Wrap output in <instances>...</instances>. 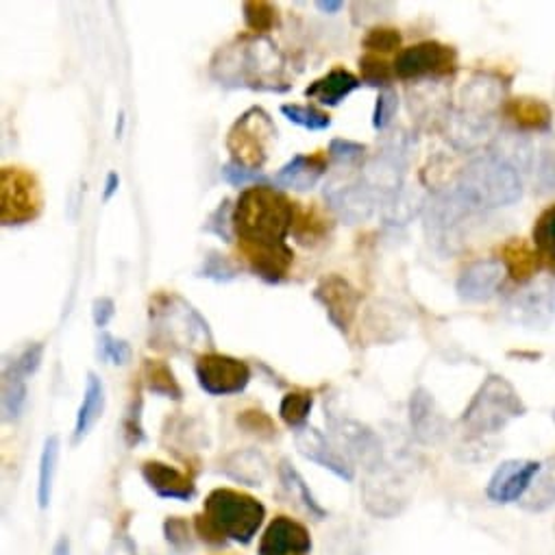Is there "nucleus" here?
<instances>
[{
  "label": "nucleus",
  "instance_id": "1",
  "mask_svg": "<svg viewBox=\"0 0 555 555\" xmlns=\"http://www.w3.org/2000/svg\"><path fill=\"white\" fill-rule=\"evenodd\" d=\"M211 77L227 88L288 92L282 51L266 36H242L222 47L211 60Z\"/></svg>",
  "mask_w": 555,
  "mask_h": 555
},
{
  "label": "nucleus",
  "instance_id": "2",
  "mask_svg": "<svg viewBox=\"0 0 555 555\" xmlns=\"http://www.w3.org/2000/svg\"><path fill=\"white\" fill-rule=\"evenodd\" d=\"M297 203H293L280 188L253 185L240 192L233 205V233L237 246L280 248L293 233Z\"/></svg>",
  "mask_w": 555,
  "mask_h": 555
},
{
  "label": "nucleus",
  "instance_id": "3",
  "mask_svg": "<svg viewBox=\"0 0 555 555\" xmlns=\"http://www.w3.org/2000/svg\"><path fill=\"white\" fill-rule=\"evenodd\" d=\"M151 321V336L149 347L172 353L185 356L201 347L214 349V334L209 323L201 317V312L188 304L183 297L172 293H159L151 299L149 310Z\"/></svg>",
  "mask_w": 555,
  "mask_h": 555
},
{
  "label": "nucleus",
  "instance_id": "4",
  "mask_svg": "<svg viewBox=\"0 0 555 555\" xmlns=\"http://www.w3.org/2000/svg\"><path fill=\"white\" fill-rule=\"evenodd\" d=\"M266 518V507L255 496L216 488L203 503V514L196 516V531L211 544H224L227 540L250 544Z\"/></svg>",
  "mask_w": 555,
  "mask_h": 555
},
{
  "label": "nucleus",
  "instance_id": "5",
  "mask_svg": "<svg viewBox=\"0 0 555 555\" xmlns=\"http://www.w3.org/2000/svg\"><path fill=\"white\" fill-rule=\"evenodd\" d=\"M522 194L518 170L501 155L486 153L470 159L455 183L453 196L468 209H499Z\"/></svg>",
  "mask_w": 555,
  "mask_h": 555
},
{
  "label": "nucleus",
  "instance_id": "6",
  "mask_svg": "<svg viewBox=\"0 0 555 555\" xmlns=\"http://www.w3.org/2000/svg\"><path fill=\"white\" fill-rule=\"evenodd\" d=\"M527 414L518 390L501 375H488L470 403L466 405L460 423L468 436L481 438L503 431L514 418Z\"/></svg>",
  "mask_w": 555,
  "mask_h": 555
},
{
  "label": "nucleus",
  "instance_id": "7",
  "mask_svg": "<svg viewBox=\"0 0 555 555\" xmlns=\"http://www.w3.org/2000/svg\"><path fill=\"white\" fill-rule=\"evenodd\" d=\"M276 140V127L270 114L261 107H248L231 125L227 133V151L231 162L250 170H261L270 157V146Z\"/></svg>",
  "mask_w": 555,
  "mask_h": 555
},
{
  "label": "nucleus",
  "instance_id": "8",
  "mask_svg": "<svg viewBox=\"0 0 555 555\" xmlns=\"http://www.w3.org/2000/svg\"><path fill=\"white\" fill-rule=\"evenodd\" d=\"M44 196L40 181L25 168L5 166L0 170V222L21 227L40 218Z\"/></svg>",
  "mask_w": 555,
  "mask_h": 555
},
{
  "label": "nucleus",
  "instance_id": "9",
  "mask_svg": "<svg viewBox=\"0 0 555 555\" xmlns=\"http://www.w3.org/2000/svg\"><path fill=\"white\" fill-rule=\"evenodd\" d=\"M325 421L332 429L334 440L343 449V453L356 462H360L369 473L384 466V444L379 436L366 427L364 423L345 416L325 403Z\"/></svg>",
  "mask_w": 555,
  "mask_h": 555
},
{
  "label": "nucleus",
  "instance_id": "10",
  "mask_svg": "<svg viewBox=\"0 0 555 555\" xmlns=\"http://www.w3.org/2000/svg\"><path fill=\"white\" fill-rule=\"evenodd\" d=\"M457 70V53L453 47L427 40L403 49L395 62V75L403 81L440 79Z\"/></svg>",
  "mask_w": 555,
  "mask_h": 555
},
{
  "label": "nucleus",
  "instance_id": "11",
  "mask_svg": "<svg viewBox=\"0 0 555 555\" xmlns=\"http://www.w3.org/2000/svg\"><path fill=\"white\" fill-rule=\"evenodd\" d=\"M196 382L211 397H231L246 390L250 384V366L244 360L216 351L201 353L194 364Z\"/></svg>",
  "mask_w": 555,
  "mask_h": 555
},
{
  "label": "nucleus",
  "instance_id": "12",
  "mask_svg": "<svg viewBox=\"0 0 555 555\" xmlns=\"http://www.w3.org/2000/svg\"><path fill=\"white\" fill-rule=\"evenodd\" d=\"M314 301L321 304V308L327 314V321L340 332V334H349L360 304H362V293L356 291L345 276L340 274H327L319 282V286L314 288Z\"/></svg>",
  "mask_w": 555,
  "mask_h": 555
},
{
  "label": "nucleus",
  "instance_id": "13",
  "mask_svg": "<svg viewBox=\"0 0 555 555\" xmlns=\"http://www.w3.org/2000/svg\"><path fill=\"white\" fill-rule=\"evenodd\" d=\"M312 535L308 527L291 516H274L261 533L257 555H310Z\"/></svg>",
  "mask_w": 555,
  "mask_h": 555
},
{
  "label": "nucleus",
  "instance_id": "14",
  "mask_svg": "<svg viewBox=\"0 0 555 555\" xmlns=\"http://www.w3.org/2000/svg\"><path fill=\"white\" fill-rule=\"evenodd\" d=\"M540 462L533 460H507L492 473L486 494L494 503H514L518 501L533 483L540 473Z\"/></svg>",
  "mask_w": 555,
  "mask_h": 555
},
{
  "label": "nucleus",
  "instance_id": "15",
  "mask_svg": "<svg viewBox=\"0 0 555 555\" xmlns=\"http://www.w3.org/2000/svg\"><path fill=\"white\" fill-rule=\"evenodd\" d=\"M375 194L366 188V183L360 181H338L325 185V201L334 209L338 218H343L347 224H358L366 220L375 209Z\"/></svg>",
  "mask_w": 555,
  "mask_h": 555
},
{
  "label": "nucleus",
  "instance_id": "16",
  "mask_svg": "<svg viewBox=\"0 0 555 555\" xmlns=\"http://www.w3.org/2000/svg\"><path fill=\"white\" fill-rule=\"evenodd\" d=\"M295 440H297L299 453H301L306 460L319 464L321 468H327L330 473H334L336 477H340V479H345V481H353L356 470H353L349 457H347L343 451H338V449L325 438L323 431H319V429L306 425L304 429L297 431Z\"/></svg>",
  "mask_w": 555,
  "mask_h": 555
},
{
  "label": "nucleus",
  "instance_id": "17",
  "mask_svg": "<svg viewBox=\"0 0 555 555\" xmlns=\"http://www.w3.org/2000/svg\"><path fill=\"white\" fill-rule=\"evenodd\" d=\"M505 268L499 259H481L470 263L457 280V297L468 304H481L496 295Z\"/></svg>",
  "mask_w": 555,
  "mask_h": 555
},
{
  "label": "nucleus",
  "instance_id": "18",
  "mask_svg": "<svg viewBox=\"0 0 555 555\" xmlns=\"http://www.w3.org/2000/svg\"><path fill=\"white\" fill-rule=\"evenodd\" d=\"M405 168V151L397 146H386L382 153H377L366 166L362 181L366 188L377 196V194H395L401 185L403 170Z\"/></svg>",
  "mask_w": 555,
  "mask_h": 555
},
{
  "label": "nucleus",
  "instance_id": "19",
  "mask_svg": "<svg viewBox=\"0 0 555 555\" xmlns=\"http://www.w3.org/2000/svg\"><path fill=\"white\" fill-rule=\"evenodd\" d=\"M142 477L146 486L162 499H175V501H192L196 496V483L181 470H177L170 464L146 460L142 464Z\"/></svg>",
  "mask_w": 555,
  "mask_h": 555
},
{
  "label": "nucleus",
  "instance_id": "20",
  "mask_svg": "<svg viewBox=\"0 0 555 555\" xmlns=\"http://www.w3.org/2000/svg\"><path fill=\"white\" fill-rule=\"evenodd\" d=\"M410 425L414 436L425 442V444H436L440 442L447 431H449V423L442 416V412L438 410L434 397L425 390L418 388L412 392L410 399Z\"/></svg>",
  "mask_w": 555,
  "mask_h": 555
},
{
  "label": "nucleus",
  "instance_id": "21",
  "mask_svg": "<svg viewBox=\"0 0 555 555\" xmlns=\"http://www.w3.org/2000/svg\"><path fill=\"white\" fill-rule=\"evenodd\" d=\"M242 257L246 259L248 268L266 284H282L295 263V250L286 244L280 248H253V246H237Z\"/></svg>",
  "mask_w": 555,
  "mask_h": 555
},
{
  "label": "nucleus",
  "instance_id": "22",
  "mask_svg": "<svg viewBox=\"0 0 555 555\" xmlns=\"http://www.w3.org/2000/svg\"><path fill=\"white\" fill-rule=\"evenodd\" d=\"M330 168V157L323 153L317 155H295L288 164L282 166V170L274 175V185L308 192L317 188V183L323 179V175Z\"/></svg>",
  "mask_w": 555,
  "mask_h": 555
},
{
  "label": "nucleus",
  "instance_id": "23",
  "mask_svg": "<svg viewBox=\"0 0 555 555\" xmlns=\"http://www.w3.org/2000/svg\"><path fill=\"white\" fill-rule=\"evenodd\" d=\"M220 473L229 477L231 481H237L242 486L259 488L266 483L270 475V464L266 455L257 449H237L222 457Z\"/></svg>",
  "mask_w": 555,
  "mask_h": 555
},
{
  "label": "nucleus",
  "instance_id": "24",
  "mask_svg": "<svg viewBox=\"0 0 555 555\" xmlns=\"http://www.w3.org/2000/svg\"><path fill=\"white\" fill-rule=\"evenodd\" d=\"M360 86H362V79H358L353 73L345 70V68H334L325 77L310 83L306 88V96L325 105V107H338Z\"/></svg>",
  "mask_w": 555,
  "mask_h": 555
},
{
  "label": "nucleus",
  "instance_id": "25",
  "mask_svg": "<svg viewBox=\"0 0 555 555\" xmlns=\"http://www.w3.org/2000/svg\"><path fill=\"white\" fill-rule=\"evenodd\" d=\"M105 401L107 399H105V384H103V379L96 373H88L83 401L79 405L77 423H75V438H73L75 444L83 442L90 436V431L96 427V423L103 418Z\"/></svg>",
  "mask_w": 555,
  "mask_h": 555
},
{
  "label": "nucleus",
  "instance_id": "26",
  "mask_svg": "<svg viewBox=\"0 0 555 555\" xmlns=\"http://www.w3.org/2000/svg\"><path fill=\"white\" fill-rule=\"evenodd\" d=\"M505 272L518 284L531 282L540 270V257L533 246L520 237H512L501 246V259Z\"/></svg>",
  "mask_w": 555,
  "mask_h": 555
},
{
  "label": "nucleus",
  "instance_id": "27",
  "mask_svg": "<svg viewBox=\"0 0 555 555\" xmlns=\"http://www.w3.org/2000/svg\"><path fill=\"white\" fill-rule=\"evenodd\" d=\"M503 114L507 120H512L518 129H525V131H546L553 122L551 107L544 101L529 99V96L509 99L503 105Z\"/></svg>",
  "mask_w": 555,
  "mask_h": 555
},
{
  "label": "nucleus",
  "instance_id": "28",
  "mask_svg": "<svg viewBox=\"0 0 555 555\" xmlns=\"http://www.w3.org/2000/svg\"><path fill=\"white\" fill-rule=\"evenodd\" d=\"M280 481L286 488V492L291 494V499H295L297 505H301L310 516H314L317 520H325L327 518V509L312 494V490L306 483L304 475L295 468V464L291 460H282L280 462Z\"/></svg>",
  "mask_w": 555,
  "mask_h": 555
},
{
  "label": "nucleus",
  "instance_id": "29",
  "mask_svg": "<svg viewBox=\"0 0 555 555\" xmlns=\"http://www.w3.org/2000/svg\"><path fill=\"white\" fill-rule=\"evenodd\" d=\"M332 229H334V222L319 207H314V205L306 207V209L297 207L293 235H295V240L299 244L317 246V244H321L332 233Z\"/></svg>",
  "mask_w": 555,
  "mask_h": 555
},
{
  "label": "nucleus",
  "instance_id": "30",
  "mask_svg": "<svg viewBox=\"0 0 555 555\" xmlns=\"http://www.w3.org/2000/svg\"><path fill=\"white\" fill-rule=\"evenodd\" d=\"M531 240L540 263L555 276V203L535 218Z\"/></svg>",
  "mask_w": 555,
  "mask_h": 555
},
{
  "label": "nucleus",
  "instance_id": "31",
  "mask_svg": "<svg viewBox=\"0 0 555 555\" xmlns=\"http://www.w3.org/2000/svg\"><path fill=\"white\" fill-rule=\"evenodd\" d=\"M142 377H144V386L149 392L170 399V401H181L183 399V388L177 382L172 369L162 362V360H144L142 366Z\"/></svg>",
  "mask_w": 555,
  "mask_h": 555
},
{
  "label": "nucleus",
  "instance_id": "32",
  "mask_svg": "<svg viewBox=\"0 0 555 555\" xmlns=\"http://www.w3.org/2000/svg\"><path fill=\"white\" fill-rule=\"evenodd\" d=\"M27 377H23L18 371L12 366H3V421L5 423H16L21 421L25 408H27Z\"/></svg>",
  "mask_w": 555,
  "mask_h": 555
},
{
  "label": "nucleus",
  "instance_id": "33",
  "mask_svg": "<svg viewBox=\"0 0 555 555\" xmlns=\"http://www.w3.org/2000/svg\"><path fill=\"white\" fill-rule=\"evenodd\" d=\"M60 436H49L40 455V475H38V505L47 509L53 499V486H55V475H57V464H60Z\"/></svg>",
  "mask_w": 555,
  "mask_h": 555
},
{
  "label": "nucleus",
  "instance_id": "34",
  "mask_svg": "<svg viewBox=\"0 0 555 555\" xmlns=\"http://www.w3.org/2000/svg\"><path fill=\"white\" fill-rule=\"evenodd\" d=\"M314 405V397L308 390H293L282 399L280 416L291 429H304L308 425L310 412Z\"/></svg>",
  "mask_w": 555,
  "mask_h": 555
},
{
  "label": "nucleus",
  "instance_id": "35",
  "mask_svg": "<svg viewBox=\"0 0 555 555\" xmlns=\"http://www.w3.org/2000/svg\"><path fill=\"white\" fill-rule=\"evenodd\" d=\"M244 23L253 36H266L274 27H280V12L266 0H248L242 5Z\"/></svg>",
  "mask_w": 555,
  "mask_h": 555
},
{
  "label": "nucleus",
  "instance_id": "36",
  "mask_svg": "<svg viewBox=\"0 0 555 555\" xmlns=\"http://www.w3.org/2000/svg\"><path fill=\"white\" fill-rule=\"evenodd\" d=\"M196 276H201V280H209L214 284H231L240 276V270L227 255L218 250H209L203 257L201 268L196 270Z\"/></svg>",
  "mask_w": 555,
  "mask_h": 555
},
{
  "label": "nucleus",
  "instance_id": "37",
  "mask_svg": "<svg viewBox=\"0 0 555 555\" xmlns=\"http://www.w3.org/2000/svg\"><path fill=\"white\" fill-rule=\"evenodd\" d=\"M282 114L297 127L308 129V131H325L332 127V116L319 107L312 105H297V103H286L282 105Z\"/></svg>",
  "mask_w": 555,
  "mask_h": 555
},
{
  "label": "nucleus",
  "instance_id": "38",
  "mask_svg": "<svg viewBox=\"0 0 555 555\" xmlns=\"http://www.w3.org/2000/svg\"><path fill=\"white\" fill-rule=\"evenodd\" d=\"M235 423H237V427H240L244 434L257 436V438H261V440H272V438H276V425H274V421H272L266 412H261V410H255V408L244 410V412L237 414Z\"/></svg>",
  "mask_w": 555,
  "mask_h": 555
},
{
  "label": "nucleus",
  "instance_id": "39",
  "mask_svg": "<svg viewBox=\"0 0 555 555\" xmlns=\"http://www.w3.org/2000/svg\"><path fill=\"white\" fill-rule=\"evenodd\" d=\"M360 75H362V83L371 86V88H382L388 90L390 81H392V70L388 66L386 60H379L377 55L369 53L364 57H360Z\"/></svg>",
  "mask_w": 555,
  "mask_h": 555
},
{
  "label": "nucleus",
  "instance_id": "40",
  "mask_svg": "<svg viewBox=\"0 0 555 555\" xmlns=\"http://www.w3.org/2000/svg\"><path fill=\"white\" fill-rule=\"evenodd\" d=\"M366 146L362 142H353V140H345V138H336L330 142V153L327 157L345 168H353L360 166L366 157Z\"/></svg>",
  "mask_w": 555,
  "mask_h": 555
},
{
  "label": "nucleus",
  "instance_id": "41",
  "mask_svg": "<svg viewBox=\"0 0 555 555\" xmlns=\"http://www.w3.org/2000/svg\"><path fill=\"white\" fill-rule=\"evenodd\" d=\"M203 231L220 237L227 244L231 242V237H233V205L229 198H222L220 205L207 216Z\"/></svg>",
  "mask_w": 555,
  "mask_h": 555
},
{
  "label": "nucleus",
  "instance_id": "42",
  "mask_svg": "<svg viewBox=\"0 0 555 555\" xmlns=\"http://www.w3.org/2000/svg\"><path fill=\"white\" fill-rule=\"evenodd\" d=\"M220 177L233 185V188H253V185H268V177L261 170H250L244 166H237L233 162H227L220 168Z\"/></svg>",
  "mask_w": 555,
  "mask_h": 555
},
{
  "label": "nucleus",
  "instance_id": "43",
  "mask_svg": "<svg viewBox=\"0 0 555 555\" xmlns=\"http://www.w3.org/2000/svg\"><path fill=\"white\" fill-rule=\"evenodd\" d=\"M131 347L127 340L114 338L109 334H101L99 338V358L114 366H127L131 362Z\"/></svg>",
  "mask_w": 555,
  "mask_h": 555
},
{
  "label": "nucleus",
  "instance_id": "44",
  "mask_svg": "<svg viewBox=\"0 0 555 555\" xmlns=\"http://www.w3.org/2000/svg\"><path fill=\"white\" fill-rule=\"evenodd\" d=\"M399 112V96L392 88L382 90L377 101H375V112H373V129L375 131H386L392 122V118Z\"/></svg>",
  "mask_w": 555,
  "mask_h": 555
},
{
  "label": "nucleus",
  "instance_id": "45",
  "mask_svg": "<svg viewBox=\"0 0 555 555\" xmlns=\"http://www.w3.org/2000/svg\"><path fill=\"white\" fill-rule=\"evenodd\" d=\"M551 310H553V304L546 295V291H527V295L518 301L516 299V314H529V321H535L538 323V317L542 314L544 319L551 317Z\"/></svg>",
  "mask_w": 555,
  "mask_h": 555
},
{
  "label": "nucleus",
  "instance_id": "46",
  "mask_svg": "<svg viewBox=\"0 0 555 555\" xmlns=\"http://www.w3.org/2000/svg\"><path fill=\"white\" fill-rule=\"evenodd\" d=\"M122 434H125V440L129 447H138L146 440V434H144V425H142V397L135 395L129 410H127V416L122 421Z\"/></svg>",
  "mask_w": 555,
  "mask_h": 555
},
{
  "label": "nucleus",
  "instance_id": "47",
  "mask_svg": "<svg viewBox=\"0 0 555 555\" xmlns=\"http://www.w3.org/2000/svg\"><path fill=\"white\" fill-rule=\"evenodd\" d=\"M362 47L371 53H390L401 47V34L390 27H375L364 36Z\"/></svg>",
  "mask_w": 555,
  "mask_h": 555
},
{
  "label": "nucleus",
  "instance_id": "48",
  "mask_svg": "<svg viewBox=\"0 0 555 555\" xmlns=\"http://www.w3.org/2000/svg\"><path fill=\"white\" fill-rule=\"evenodd\" d=\"M44 360V345L42 343H34L29 345L14 362H5L8 366H12L14 371H18L23 377H31L40 371Z\"/></svg>",
  "mask_w": 555,
  "mask_h": 555
},
{
  "label": "nucleus",
  "instance_id": "49",
  "mask_svg": "<svg viewBox=\"0 0 555 555\" xmlns=\"http://www.w3.org/2000/svg\"><path fill=\"white\" fill-rule=\"evenodd\" d=\"M164 533L175 548H183L190 544V529L181 516H168L164 522Z\"/></svg>",
  "mask_w": 555,
  "mask_h": 555
},
{
  "label": "nucleus",
  "instance_id": "50",
  "mask_svg": "<svg viewBox=\"0 0 555 555\" xmlns=\"http://www.w3.org/2000/svg\"><path fill=\"white\" fill-rule=\"evenodd\" d=\"M116 317V304L109 297H101L92 304V319L99 330H105Z\"/></svg>",
  "mask_w": 555,
  "mask_h": 555
},
{
  "label": "nucleus",
  "instance_id": "51",
  "mask_svg": "<svg viewBox=\"0 0 555 555\" xmlns=\"http://www.w3.org/2000/svg\"><path fill=\"white\" fill-rule=\"evenodd\" d=\"M118 188H120V177H118V172H109V175H107V181H105V190H103V201H105V203L112 201L114 194L118 192Z\"/></svg>",
  "mask_w": 555,
  "mask_h": 555
},
{
  "label": "nucleus",
  "instance_id": "52",
  "mask_svg": "<svg viewBox=\"0 0 555 555\" xmlns=\"http://www.w3.org/2000/svg\"><path fill=\"white\" fill-rule=\"evenodd\" d=\"M343 8H345L343 0H319V3H317V10L323 12V14H330V16L338 14Z\"/></svg>",
  "mask_w": 555,
  "mask_h": 555
},
{
  "label": "nucleus",
  "instance_id": "53",
  "mask_svg": "<svg viewBox=\"0 0 555 555\" xmlns=\"http://www.w3.org/2000/svg\"><path fill=\"white\" fill-rule=\"evenodd\" d=\"M53 555H70V538L62 535L55 546H53Z\"/></svg>",
  "mask_w": 555,
  "mask_h": 555
},
{
  "label": "nucleus",
  "instance_id": "54",
  "mask_svg": "<svg viewBox=\"0 0 555 555\" xmlns=\"http://www.w3.org/2000/svg\"><path fill=\"white\" fill-rule=\"evenodd\" d=\"M125 135V112L118 114V122H116V138L120 140Z\"/></svg>",
  "mask_w": 555,
  "mask_h": 555
}]
</instances>
